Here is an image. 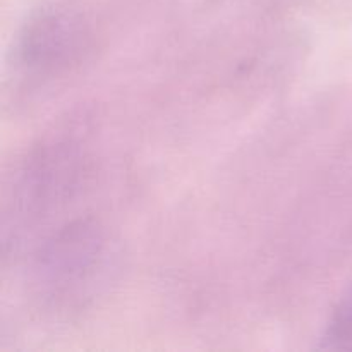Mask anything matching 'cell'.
<instances>
[{
	"label": "cell",
	"instance_id": "obj_1",
	"mask_svg": "<svg viewBox=\"0 0 352 352\" xmlns=\"http://www.w3.org/2000/svg\"><path fill=\"white\" fill-rule=\"evenodd\" d=\"M33 270L45 305L76 308L107 287L116 270V250L98 223L79 220L43 244Z\"/></svg>",
	"mask_w": 352,
	"mask_h": 352
},
{
	"label": "cell",
	"instance_id": "obj_2",
	"mask_svg": "<svg viewBox=\"0 0 352 352\" xmlns=\"http://www.w3.org/2000/svg\"><path fill=\"white\" fill-rule=\"evenodd\" d=\"M91 45V30L74 10H38L19 31L14 58L30 78H54L78 64Z\"/></svg>",
	"mask_w": 352,
	"mask_h": 352
},
{
	"label": "cell",
	"instance_id": "obj_3",
	"mask_svg": "<svg viewBox=\"0 0 352 352\" xmlns=\"http://www.w3.org/2000/svg\"><path fill=\"white\" fill-rule=\"evenodd\" d=\"M78 160L69 144H52L26 162L14 179L10 212L6 215V219L12 217L14 236L19 227L36 222L71 196L78 177Z\"/></svg>",
	"mask_w": 352,
	"mask_h": 352
},
{
	"label": "cell",
	"instance_id": "obj_4",
	"mask_svg": "<svg viewBox=\"0 0 352 352\" xmlns=\"http://www.w3.org/2000/svg\"><path fill=\"white\" fill-rule=\"evenodd\" d=\"M318 347L332 351H352V287L347 289L333 309Z\"/></svg>",
	"mask_w": 352,
	"mask_h": 352
}]
</instances>
